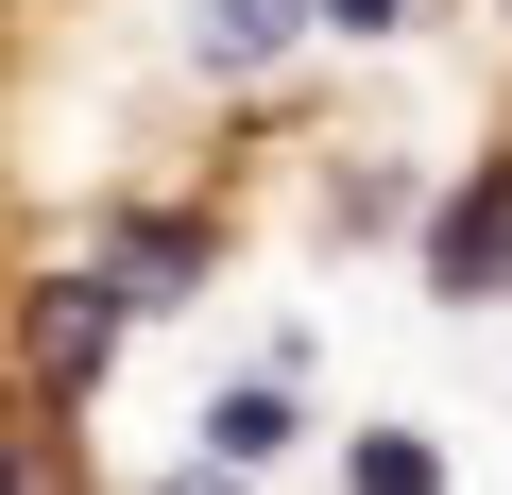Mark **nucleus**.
<instances>
[{
    "instance_id": "nucleus-4",
    "label": "nucleus",
    "mask_w": 512,
    "mask_h": 495,
    "mask_svg": "<svg viewBox=\"0 0 512 495\" xmlns=\"http://www.w3.org/2000/svg\"><path fill=\"white\" fill-rule=\"evenodd\" d=\"M103 257H120V291H188V274H205V239H188V222H120Z\"/></svg>"
},
{
    "instance_id": "nucleus-6",
    "label": "nucleus",
    "mask_w": 512,
    "mask_h": 495,
    "mask_svg": "<svg viewBox=\"0 0 512 495\" xmlns=\"http://www.w3.org/2000/svg\"><path fill=\"white\" fill-rule=\"evenodd\" d=\"M359 495H427V444L393 427V444H359Z\"/></svg>"
},
{
    "instance_id": "nucleus-5",
    "label": "nucleus",
    "mask_w": 512,
    "mask_h": 495,
    "mask_svg": "<svg viewBox=\"0 0 512 495\" xmlns=\"http://www.w3.org/2000/svg\"><path fill=\"white\" fill-rule=\"evenodd\" d=\"M205 444H222V461H274V444H291V393H222Z\"/></svg>"
},
{
    "instance_id": "nucleus-3",
    "label": "nucleus",
    "mask_w": 512,
    "mask_h": 495,
    "mask_svg": "<svg viewBox=\"0 0 512 495\" xmlns=\"http://www.w3.org/2000/svg\"><path fill=\"white\" fill-rule=\"evenodd\" d=\"M291 52V0H205V69H274Z\"/></svg>"
},
{
    "instance_id": "nucleus-2",
    "label": "nucleus",
    "mask_w": 512,
    "mask_h": 495,
    "mask_svg": "<svg viewBox=\"0 0 512 495\" xmlns=\"http://www.w3.org/2000/svg\"><path fill=\"white\" fill-rule=\"evenodd\" d=\"M427 274H444V291H461V308H478V291H495V274H512V171H478V188H461V205H444V239H427Z\"/></svg>"
},
{
    "instance_id": "nucleus-7",
    "label": "nucleus",
    "mask_w": 512,
    "mask_h": 495,
    "mask_svg": "<svg viewBox=\"0 0 512 495\" xmlns=\"http://www.w3.org/2000/svg\"><path fill=\"white\" fill-rule=\"evenodd\" d=\"M171 495H239V478H171Z\"/></svg>"
},
{
    "instance_id": "nucleus-8",
    "label": "nucleus",
    "mask_w": 512,
    "mask_h": 495,
    "mask_svg": "<svg viewBox=\"0 0 512 495\" xmlns=\"http://www.w3.org/2000/svg\"><path fill=\"white\" fill-rule=\"evenodd\" d=\"M0 495H18V461H0Z\"/></svg>"
},
{
    "instance_id": "nucleus-1",
    "label": "nucleus",
    "mask_w": 512,
    "mask_h": 495,
    "mask_svg": "<svg viewBox=\"0 0 512 495\" xmlns=\"http://www.w3.org/2000/svg\"><path fill=\"white\" fill-rule=\"evenodd\" d=\"M103 342H120V291H103V274H52V291H35V325H18V359H35L52 393H86V376H103Z\"/></svg>"
}]
</instances>
